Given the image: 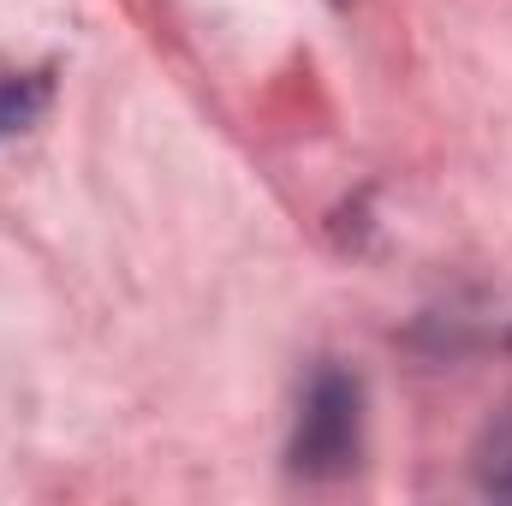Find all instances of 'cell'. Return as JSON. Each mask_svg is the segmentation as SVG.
Segmentation results:
<instances>
[{"instance_id":"1","label":"cell","mask_w":512,"mask_h":506,"mask_svg":"<svg viewBox=\"0 0 512 506\" xmlns=\"http://www.w3.org/2000/svg\"><path fill=\"white\" fill-rule=\"evenodd\" d=\"M364 441V387L346 370H316L298 405V435H292V471L304 477H340L358 465Z\"/></svg>"},{"instance_id":"2","label":"cell","mask_w":512,"mask_h":506,"mask_svg":"<svg viewBox=\"0 0 512 506\" xmlns=\"http://www.w3.org/2000/svg\"><path fill=\"white\" fill-rule=\"evenodd\" d=\"M42 108H48V78L0 60V137H18L24 126H36Z\"/></svg>"},{"instance_id":"3","label":"cell","mask_w":512,"mask_h":506,"mask_svg":"<svg viewBox=\"0 0 512 506\" xmlns=\"http://www.w3.org/2000/svg\"><path fill=\"white\" fill-rule=\"evenodd\" d=\"M477 483H483V495L512 501V399L489 417V429L477 441Z\"/></svg>"}]
</instances>
